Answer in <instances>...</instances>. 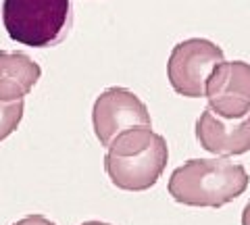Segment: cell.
<instances>
[{"label":"cell","instance_id":"8","mask_svg":"<svg viewBox=\"0 0 250 225\" xmlns=\"http://www.w3.org/2000/svg\"><path fill=\"white\" fill-rule=\"evenodd\" d=\"M42 69L25 52L0 50V102L23 100L38 83Z\"/></svg>","mask_w":250,"mask_h":225},{"label":"cell","instance_id":"1","mask_svg":"<svg viewBox=\"0 0 250 225\" xmlns=\"http://www.w3.org/2000/svg\"><path fill=\"white\" fill-rule=\"evenodd\" d=\"M248 171L228 159H192L171 173L169 194L188 206L219 208L248 188Z\"/></svg>","mask_w":250,"mask_h":225},{"label":"cell","instance_id":"12","mask_svg":"<svg viewBox=\"0 0 250 225\" xmlns=\"http://www.w3.org/2000/svg\"><path fill=\"white\" fill-rule=\"evenodd\" d=\"M82 225H108V223H103V221H85Z\"/></svg>","mask_w":250,"mask_h":225},{"label":"cell","instance_id":"2","mask_svg":"<svg viewBox=\"0 0 250 225\" xmlns=\"http://www.w3.org/2000/svg\"><path fill=\"white\" fill-rule=\"evenodd\" d=\"M2 23L11 40L19 44L54 46L71 23V0H4Z\"/></svg>","mask_w":250,"mask_h":225},{"label":"cell","instance_id":"11","mask_svg":"<svg viewBox=\"0 0 250 225\" xmlns=\"http://www.w3.org/2000/svg\"><path fill=\"white\" fill-rule=\"evenodd\" d=\"M242 225H250V203L244 206V213H242Z\"/></svg>","mask_w":250,"mask_h":225},{"label":"cell","instance_id":"5","mask_svg":"<svg viewBox=\"0 0 250 225\" xmlns=\"http://www.w3.org/2000/svg\"><path fill=\"white\" fill-rule=\"evenodd\" d=\"M167 140L156 134L150 144L136 150L134 154H127V157L106 154L104 169L117 188L127 192H142L159 182L161 173L167 167Z\"/></svg>","mask_w":250,"mask_h":225},{"label":"cell","instance_id":"7","mask_svg":"<svg viewBox=\"0 0 250 225\" xmlns=\"http://www.w3.org/2000/svg\"><path fill=\"white\" fill-rule=\"evenodd\" d=\"M196 140L207 152L236 157L250 150V113L240 119H223L207 106L196 121Z\"/></svg>","mask_w":250,"mask_h":225},{"label":"cell","instance_id":"4","mask_svg":"<svg viewBox=\"0 0 250 225\" xmlns=\"http://www.w3.org/2000/svg\"><path fill=\"white\" fill-rule=\"evenodd\" d=\"M94 131L100 144L108 148L119 136L138 127H152L150 113L134 92L108 88L96 98L92 111Z\"/></svg>","mask_w":250,"mask_h":225},{"label":"cell","instance_id":"10","mask_svg":"<svg viewBox=\"0 0 250 225\" xmlns=\"http://www.w3.org/2000/svg\"><path fill=\"white\" fill-rule=\"evenodd\" d=\"M13 225H54L50 219H46L44 215H29L25 217V219H21L17 223H13Z\"/></svg>","mask_w":250,"mask_h":225},{"label":"cell","instance_id":"3","mask_svg":"<svg viewBox=\"0 0 250 225\" xmlns=\"http://www.w3.org/2000/svg\"><path fill=\"white\" fill-rule=\"evenodd\" d=\"M223 61V50L210 40L192 38L179 42L171 50L167 63L171 88L186 98L205 96V86L210 71Z\"/></svg>","mask_w":250,"mask_h":225},{"label":"cell","instance_id":"9","mask_svg":"<svg viewBox=\"0 0 250 225\" xmlns=\"http://www.w3.org/2000/svg\"><path fill=\"white\" fill-rule=\"evenodd\" d=\"M23 111L25 104L23 100H15V102H0V142L9 138L23 119Z\"/></svg>","mask_w":250,"mask_h":225},{"label":"cell","instance_id":"6","mask_svg":"<svg viewBox=\"0 0 250 225\" xmlns=\"http://www.w3.org/2000/svg\"><path fill=\"white\" fill-rule=\"evenodd\" d=\"M205 96L208 108L223 119H240L250 113V63L223 61L210 71Z\"/></svg>","mask_w":250,"mask_h":225}]
</instances>
